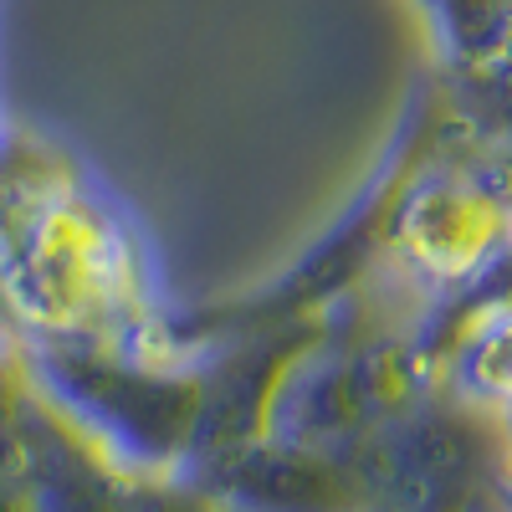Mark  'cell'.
<instances>
[{
    "label": "cell",
    "instance_id": "cell-4",
    "mask_svg": "<svg viewBox=\"0 0 512 512\" xmlns=\"http://www.w3.org/2000/svg\"><path fill=\"white\" fill-rule=\"evenodd\" d=\"M502 482L512 492V405H502Z\"/></svg>",
    "mask_w": 512,
    "mask_h": 512
},
{
    "label": "cell",
    "instance_id": "cell-3",
    "mask_svg": "<svg viewBox=\"0 0 512 512\" xmlns=\"http://www.w3.org/2000/svg\"><path fill=\"white\" fill-rule=\"evenodd\" d=\"M482 103V113H492L502 128H512V88H502V93H487V98H477Z\"/></svg>",
    "mask_w": 512,
    "mask_h": 512
},
{
    "label": "cell",
    "instance_id": "cell-2",
    "mask_svg": "<svg viewBox=\"0 0 512 512\" xmlns=\"http://www.w3.org/2000/svg\"><path fill=\"white\" fill-rule=\"evenodd\" d=\"M441 47V77L461 93L512 88V0H420Z\"/></svg>",
    "mask_w": 512,
    "mask_h": 512
},
{
    "label": "cell",
    "instance_id": "cell-1",
    "mask_svg": "<svg viewBox=\"0 0 512 512\" xmlns=\"http://www.w3.org/2000/svg\"><path fill=\"white\" fill-rule=\"evenodd\" d=\"M57 359H159L169 328L149 308L134 231L67 149L0 134V318Z\"/></svg>",
    "mask_w": 512,
    "mask_h": 512
}]
</instances>
